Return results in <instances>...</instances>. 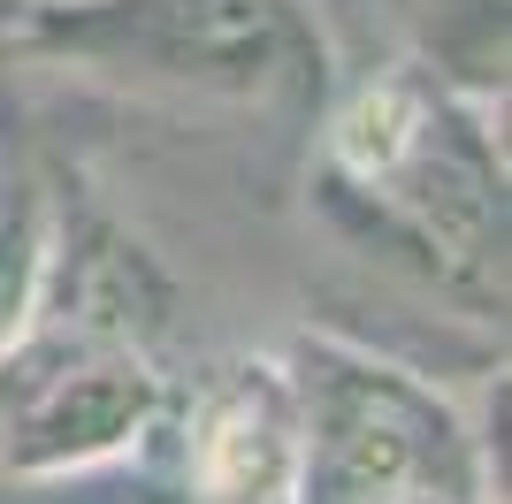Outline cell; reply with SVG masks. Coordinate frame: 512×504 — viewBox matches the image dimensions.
<instances>
[{"mask_svg": "<svg viewBox=\"0 0 512 504\" xmlns=\"http://www.w3.org/2000/svg\"><path fill=\"white\" fill-rule=\"evenodd\" d=\"M314 199L367 260L406 268L482 321H505V138L413 62H367L321 100Z\"/></svg>", "mask_w": 512, "mask_h": 504, "instance_id": "6da1fadb", "label": "cell"}, {"mask_svg": "<svg viewBox=\"0 0 512 504\" xmlns=\"http://www.w3.org/2000/svg\"><path fill=\"white\" fill-rule=\"evenodd\" d=\"M8 46L100 84L260 115H321L337 69L314 0H16Z\"/></svg>", "mask_w": 512, "mask_h": 504, "instance_id": "7a4b0ae2", "label": "cell"}, {"mask_svg": "<svg viewBox=\"0 0 512 504\" xmlns=\"http://www.w3.org/2000/svg\"><path fill=\"white\" fill-rule=\"evenodd\" d=\"M283 367H291V390H299V482H291V504L490 497L482 436L413 367L367 352L352 336H329V329L299 336L283 352Z\"/></svg>", "mask_w": 512, "mask_h": 504, "instance_id": "3957f363", "label": "cell"}, {"mask_svg": "<svg viewBox=\"0 0 512 504\" xmlns=\"http://www.w3.org/2000/svg\"><path fill=\"white\" fill-rule=\"evenodd\" d=\"M169 375L161 352L123 336L69 329L23 314L0 336V474L8 482H69L100 474L161 436Z\"/></svg>", "mask_w": 512, "mask_h": 504, "instance_id": "277c9868", "label": "cell"}, {"mask_svg": "<svg viewBox=\"0 0 512 504\" xmlns=\"http://www.w3.org/2000/svg\"><path fill=\"white\" fill-rule=\"evenodd\" d=\"M161 436L176 443L184 504H291L299 482V390L283 359H222L169 398Z\"/></svg>", "mask_w": 512, "mask_h": 504, "instance_id": "5b68a950", "label": "cell"}, {"mask_svg": "<svg viewBox=\"0 0 512 504\" xmlns=\"http://www.w3.org/2000/svg\"><path fill=\"white\" fill-rule=\"evenodd\" d=\"M176 306H184V291H176L169 260L130 230L123 214H107L100 199H54L39 283H31L23 314H54L69 329L123 336L138 352H169Z\"/></svg>", "mask_w": 512, "mask_h": 504, "instance_id": "8992f818", "label": "cell"}, {"mask_svg": "<svg viewBox=\"0 0 512 504\" xmlns=\"http://www.w3.org/2000/svg\"><path fill=\"white\" fill-rule=\"evenodd\" d=\"M375 23V62H413L459 100L505 107L512 77V0H360Z\"/></svg>", "mask_w": 512, "mask_h": 504, "instance_id": "52a82bcc", "label": "cell"}, {"mask_svg": "<svg viewBox=\"0 0 512 504\" xmlns=\"http://www.w3.org/2000/svg\"><path fill=\"white\" fill-rule=\"evenodd\" d=\"M46 214H54L46 184L16 161V153H0V336L16 329L23 306H31L39 252H46Z\"/></svg>", "mask_w": 512, "mask_h": 504, "instance_id": "ba28073f", "label": "cell"}, {"mask_svg": "<svg viewBox=\"0 0 512 504\" xmlns=\"http://www.w3.org/2000/svg\"><path fill=\"white\" fill-rule=\"evenodd\" d=\"M451 504H490V497H451Z\"/></svg>", "mask_w": 512, "mask_h": 504, "instance_id": "9c48e42d", "label": "cell"}]
</instances>
